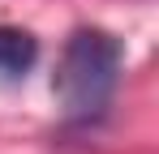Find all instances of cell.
Masks as SVG:
<instances>
[{
  "label": "cell",
  "mask_w": 159,
  "mask_h": 154,
  "mask_svg": "<svg viewBox=\"0 0 159 154\" xmlns=\"http://www.w3.org/2000/svg\"><path fill=\"white\" fill-rule=\"evenodd\" d=\"M120 60H125L120 39L99 26H78L65 39V51L52 73V94L65 120H73V124L103 120V111L112 107V94H116V81H120Z\"/></svg>",
  "instance_id": "6da1fadb"
},
{
  "label": "cell",
  "mask_w": 159,
  "mask_h": 154,
  "mask_svg": "<svg viewBox=\"0 0 159 154\" xmlns=\"http://www.w3.org/2000/svg\"><path fill=\"white\" fill-rule=\"evenodd\" d=\"M39 60V39L22 26H0V77H26Z\"/></svg>",
  "instance_id": "7a4b0ae2"
}]
</instances>
